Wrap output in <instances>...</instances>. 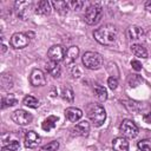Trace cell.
Instances as JSON below:
<instances>
[{"instance_id": "10", "label": "cell", "mask_w": 151, "mask_h": 151, "mask_svg": "<svg viewBox=\"0 0 151 151\" xmlns=\"http://www.w3.org/2000/svg\"><path fill=\"white\" fill-rule=\"evenodd\" d=\"M40 140H41V138H40V136L35 131H28L25 134V145L28 149L37 147L38 144L40 143Z\"/></svg>"}, {"instance_id": "2", "label": "cell", "mask_w": 151, "mask_h": 151, "mask_svg": "<svg viewBox=\"0 0 151 151\" xmlns=\"http://www.w3.org/2000/svg\"><path fill=\"white\" fill-rule=\"evenodd\" d=\"M87 117L94 126H100L106 119V111L100 104H90L87 106Z\"/></svg>"}, {"instance_id": "21", "label": "cell", "mask_w": 151, "mask_h": 151, "mask_svg": "<svg viewBox=\"0 0 151 151\" xmlns=\"http://www.w3.org/2000/svg\"><path fill=\"white\" fill-rule=\"evenodd\" d=\"M93 92H94L96 97H97L100 101H105V100L107 99V91H106V88H105L104 86L96 84V85L93 86Z\"/></svg>"}, {"instance_id": "29", "label": "cell", "mask_w": 151, "mask_h": 151, "mask_svg": "<svg viewBox=\"0 0 151 151\" xmlns=\"http://www.w3.org/2000/svg\"><path fill=\"white\" fill-rule=\"evenodd\" d=\"M68 6H71L72 9L78 11V9H81V7L84 6V1H78V0H76V1H70V2H68Z\"/></svg>"}, {"instance_id": "26", "label": "cell", "mask_w": 151, "mask_h": 151, "mask_svg": "<svg viewBox=\"0 0 151 151\" xmlns=\"http://www.w3.org/2000/svg\"><path fill=\"white\" fill-rule=\"evenodd\" d=\"M59 149V143L57 140H52L50 143H47L46 145L40 147V151H57Z\"/></svg>"}, {"instance_id": "33", "label": "cell", "mask_w": 151, "mask_h": 151, "mask_svg": "<svg viewBox=\"0 0 151 151\" xmlns=\"http://www.w3.org/2000/svg\"><path fill=\"white\" fill-rule=\"evenodd\" d=\"M72 73H73V77H76V73H77V77H80V71H79V68H78L77 66H76V67L73 68Z\"/></svg>"}, {"instance_id": "14", "label": "cell", "mask_w": 151, "mask_h": 151, "mask_svg": "<svg viewBox=\"0 0 151 151\" xmlns=\"http://www.w3.org/2000/svg\"><path fill=\"white\" fill-rule=\"evenodd\" d=\"M51 2L47 0H40L35 5V13L40 15H48L51 13Z\"/></svg>"}, {"instance_id": "34", "label": "cell", "mask_w": 151, "mask_h": 151, "mask_svg": "<svg viewBox=\"0 0 151 151\" xmlns=\"http://www.w3.org/2000/svg\"><path fill=\"white\" fill-rule=\"evenodd\" d=\"M5 51H6V46H5V45H2V53H4Z\"/></svg>"}, {"instance_id": "15", "label": "cell", "mask_w": 151, "mask_h": 151, "mask_svg": "<svg viewBox=\"0 0 151 151\" xmlns=\"http://www.w3.org/2000/svg\"><path fill=\"white\" fill-rule=\"evenodd\" d=\"M112 147L114 151H127L129 150V142L125 137H117L112 142Z\"/></svg>"}, {"instance_id": "8", "label": "cell", "mask_w": 151, "mask_h": 151, "mask_svg": "<svg viewBox=\"0 0 151 151\" xmlns=\"http://www.w3.org/2000/svg\"><path fill=\"white\" fill-rule=\"evenodd\" d=\"M65 50L61 45H53L50 47L48 52H47V55L50 58L51 61H54V63H59L61 60L65 59Z\"/></svg>"}, {"instance_id": "1", "label": "cell", "mask_w": 151, "mask_h": 151, "mask_svg": "<svg viewBox=\"0 0 151 151\" xmlns=\"http://www.w3.org/2000/svg\"><path fill=\"white\" fill-rule=\"evenodd\" d=\"M117 35H118V31L116 28V26L113 25H104L99 28H97L93 32V37L94 39L105 46H110L113 45L117 40Z\"/></svg>"}, {"instance_id": "30", "label": "cell", "mask_w": 151, "mask_h": 151, "mask_svg": "<svg viewBox=\"0 0 151 151\" xmlns=\"http://www.w3.org/2000/svg\"><path fill=\"white\" fill-rule=\"evenodd\" d=\"M107 85H109V87H110L111 90H116V88L118 87V80H117V78L110 77V78L107 79Z\"/></svg>"}, {"instance_id": "20", "label": "cell", "mask_w": 151, "mask_h": 151, "mask_svg": "<svg viewBox=\"0 0 151 151\" xmlns=\"http://www.w3.org/2000/svg\"><path fill=\"white\" fill-rule=\"evenodd\" d=\"M57 120H58V118L55 117V116H48L44 122H42V124H41V127H42V130H45V131H51V130H53L54 127H55V125H57Z\"/></svg>"}, {"instance_id": "7", "label": "cell", "mask_w": 151, "mask_h": 151, "mask_svg": "<svg viewBox=\"0 0 151 151\" xmlns=\"http://www.w3.org/2000/svg\"><path fill=\"white\" fill-rule=\"evenodd\" d=\"M11 46L13 48H24L28 45L29 42V38L26 33H21V32H17L11 37Z\"/></svg>"}, {"instance_id": "17", "label": "cell", "mask_w": 151, "mask_h": 151, "mask_svg": "<svg viewBox=\"0 0 151 151\" xmlns=\"http://www.w3.org/2000/svg\"><path fill=\"white\" fill-rule=\"evenodd\" d=\"M127 35L130 40H139L144 35V29L139 26H131L127 29Z\"/></svg>"}, {"instance_id": "28", "label": "cell", "mask_w": 151, "mask_h": 151, "mask_svg": "<svg viewBox=\"0 0 151 151\" xmlns=\"http://www.w3.org/2000/svg\"><path fill=\"white\" fill-rule=\"evenodd\" d=\"M5 149H7V150H9V151H19V149H20V143H19L18 140L8 142V144H7L2 150H5Z\"/></svg>"}, {"instance_id": "6", "label": "cell", "mask_w": 151, "mask_h": 151, "mask_svg": "<svg viewBox=\"0 0 151 151\" xmlns=\"http://www.w3.org/2000/svg\"><path fill=\"white\" fill-rule=\"evenodd\" d=\"M12 119H13V122H14L15 124L21 125V126H25V125H28V124L32 123L33 116H32L29 112L19 109V110H15V111L12 113Z\"/></svg>"}, {"instance_id": "11", "label": "cell", "mask_w": 151, "mask_h": 151, "mask_svg": "<svg viewBox=\"0 0 151 151\" xmlns=\"http://www.w3.org/2000/svg\"><path fill=\"white\" fill-rule=\"evenodd\" d=\"M15 5H17L18 17H20L22 20H27L28 14H29V9H31V6H32V2H29V1H19Z\"/></svg>"}, {"instance_id": "5", "label": "cell", "mask_w": 151, "mask_h": 151, "mask_svg": "<svg viewBox=\"0 0 151 151\" xmlns=\"http://www.w3.org/2000/svg\"><path fill=\"white\" fill-rule=\"evenodd\" d=\"M119 130L125 138H134L138 134V126L130 119H124L119 126Z\"/></svg>"}, {"instance_id": "19", "label": "cell", "mask_w": 151, "mask_h": 151, "mask_svg": "<svg viewBox=\"0 0 151 151\" xmlns=\"http://www.w3.org/2000/svg\"><path fill=\"white\" fill-rule=\"evenodd\" d=\"M131 51H132V53L136 55V57H138V58H147V51H146V48L143 46V45H140V44H132L131 45Z\"/></svg>"}, {"instance_id": "22", "label": "cell", "mask_w": 151, "mask_h": 151, "mask_svg": "<svg viewBox=\"0 0 151 151\" xmlns=\"http://www.w3.org/2000/svg\"><path fill=\"white\" fill-rule=\"evenodd\" d=\"M52 6L60 14H66L68 11V2L66 1H52Z\"/></svg>"}, {"instance_id": "3", "label": "cell", "mask_w": 151, "mask_h": 151, "mask_svg": "<svg viewBox=\"0 0 151 151\" xmlns=\"http://www.w3.org/2000/svg\"><path fill=\"white\" fill-rule=\"evenodd\" d=\"M83 64L88 70H98L103 65V57L93 51H87L83 54Z\"/></svg>"}, {"instance_id": "31", "label": "cell", "mask_w": 151, "mask_h": 151, "mask_svg": "<svg viewBox=\"0 0 151 151\" xmlns=\"http://www.w3.org/2000/svg\"><path fill=\"white\" fill-rule=\"evenodd\" d=\"M131 66H132V68H133L134 71H137V72L142 70V64L139 63V60H136V59L131 60Z\"/></svg>"}, {"instance_id": "32", "label": "cell", "mask_w": 151, "mask_h": 151, "mask_svg": "<svg viewBox=\"0 0 151 151\" xmlns=\"http://www.w3.org/2000/svg\"><path fill=\"white\" fill-rule=\"evenodd\" d=\"M145 9H146L149 13H151V0H149V1L145 2Z\"/></svg>"}, {"instance_id": "12", "label": "cell", "mask_w": 151, "mask_h": 151, "mask_svg": "<svg viewBox=\"0 0 151 151\" xmlns=\"http://www.w3.org/2000/svg\"><path fill=\"white\" fill-rule=\"evenodd\" d=\"M65 117L68 122L76 123L83 117V111L78 107H67L65 110Z\"/></svg>"}, {"instance_id": "18", "label": "cell", "mask_w": 151, "mask_h": 151, "mask_svg": "<svg viewBox=\"0 0 151 151\" xmlns=\"http://www.w3.org/2000/svg\"><path fill=\"white\" fill-rule=\"evenodd\" d=\"M45 68H46L47 73H50L52 77H54V78L60 77L61 68H60V66H59V64H58V63L50 61V63H47V64H46V67H45Z\"/></svg>"}, {"instance_id": "27", "label": "cell", "mask_w": 151, "mask_h": 151, "mask_svg": "<svg viewBox=\"0 0 151 151\" xmlns=\"http://www.w3.org/2000/svg\"><path fill=\"white\" fill-rule=\"evenodd\" d=\"M138 149L140 151H151V140L143 139V140L138 142Z\"/></svg>"}, {"instance_id": "23", "label": "cell", "mask_w": 151, "mask_h": 151, "mask_svg": "<svg viewBox=\"0 0 151 151\" xmlns=\"http://www.w3.org/2000/svg\"><path fill=\"white\" fill-rule=\"evenodd\" d=\"M17 103H18V99L14 94H6L5 97H2V109L7 106H13Z\"/></svg>"}, {"instance_id": "16", "label": "cell", "mask_w": 151, "mask_h": 151, "mask_svg": "<svg viewBox=\"0 0 151 151\" xmlns=\"http://www.w3.org/2000/svg\"><path fill=\"white\" fill-rule=\"evenodd\" d=\"M78 54H79V47H78V46H71V47L66 51L65 59H64L65 64H66V65H71V64H73V63L76 61Z\"/></svg>"}, {"instance_id": "4", "label": "cell", "mask_w": 151, "mask_h": 151, "mask_svg": "<svg viewBox=\"0 0 151 151\" xmlns=\"http://www.w3.org/2000/svg\"><path fill=\"white\" fill-rule=\"evenodd\" d=\"M103 15V8L99 4H93L90 7H87V9L85 11V21L88 25H96L100 21Z\"/></svg>"}, {"instance_id": "24", "label": "cell", "mask_w": 151, "mask_h": 151, "mask_svg": "<svg viewBox=\"0 0 151 151\" xmlns=\"http://www.w3.org/2000/svg\"><path fill=\"white\" fill-rule=\"evenodd\" d=\"M61 97L64 100L68 101V103H72L74 100V93H73V90L70 87V86H66L63 88V92H61Z\"/></svg>"}, {"instance_id": "9", "label": "cell", "mask_w": 151, "mask_h": 151, "mask_svg": "<svg viewBox=\"0 0 151 151\" xmlns=\"http://www.w3.org/2000/svg\"><path fill=\"white\" fill-rule=\"evenodd\" d=\"M29 81L33 86H44L46 84V77L39 68H34L29 74Z\"/></svg>"}, {"instance_id": "13", "label": "cell", "mask_w": 151, "mask_h": 151, "mask_svg": "<svg viewBox=\"0 0 151 151\" xmlns=\"http://www.w3.org/2000/svg\"><path fill=\"white\" fill-rule=\"evenodd\" d=\"M72 132L74 134H77V136H87V133L90 132V123L86 122V120H83V122L77 123L73 126Z\"/></svg>"}, {"instance_id": "25", "label": "cell", "mask_w": 151, "mask_h": 151, "mask_svg": "<svg viewBox=\"0 0 151 151\" xmlns=\"http://www.w3.org/2000/svg\"><path fill=\"white\" fill-rule=\"evenodd\" d=\"M22 103H24V105H26V106H28V107H32V109H37V107L39 106V100H38L35 97L29 96V94L24 98Z\"/></svg>"}]
</instances>
